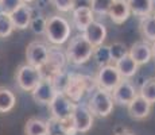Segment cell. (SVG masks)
Returning <instances> with one entry per match:
<instances>
[{
  "instance_id": "1",
  "label": "cell",
  "mask_w": 155,
  "mask_h": 135,
  "mask_svg": "<svg viewBox=\"0 0 155 135\" xmlns=\"http://www.w3.org/2000/svg\"><path fill=\"white\" fill-rule=\"evenodd\" d=\"M94 47L86 41V38L81 34L73 37L66 47V59L74 65H82L92 58Z\"/></svg>"
},
{
  "instance_id": "2",
  "label": "cell",
  "mask_w": 155,
  "mask_h": 135,
  "mask_svg": "<svg viewBox=\"0 0 155 135\" xmlns=\"http://www.w3.org/2000/svg\"><path fill=\"white\" fill-rule=\"evenodd\" d=\"M70 25L68 22V19H65L64 16L59 15H51V16L46 18V34L47 39L51 42L53 45H64L65 42H68L70 37Z\"/></svg>"
},
{
  "instance_id": "3",
  "label": "cell",
  "mask_w": 155,
  "mask_h": 135,
  "mask_svg": "<svg viewBox=\"0 0 155 135\" xmlns=\"http://www.w3.org/2000/svg\"><path fill=\"white\" fill-rule=\"evenodd\" d=\"M113 100L111 92H107L104 89L97 88L96 91L92 93L91 99L88 101V107L89 111L92 112V115H96L99 118H107L111 115L112 110H113Z\"/></svg>"
},
{
  "instance_id": "4",
  "label": "cell",
  "mask_w": 155,
  "mask_h": 135,
  "mask_svg": "<svg viewBox=\"0 0 155 135\" xmlns=\"http://www.w3.org/2000/svg\"><path fill=\"white\" fill-rule=\"evenodd\" d=\"M15 79H16L18 86H19L22 91L31 92L32 89L38 85V83L43 79L42 69L31 66V65H28V64H23L16 69Z\"/></svg>"
},
{
  "instance_id": "5",
  "label": "cell",
  "mask_w": 155,
  "mask_h": 135,
  "mask_svg": "<svg viewBox=\"0 0 155 135\" xmlns=\"http://www.w3.org/2000/svg\"><path fill=\"white\" fill-rule=\"evenodd\" d=\"M94 81H96L97 88L104 89L107 92H112L115 89V86L121 81V76L115 65L109 64L99 69Z\"/></svg>"
},
{
  "instance_id": "6",
  "label": "cell",
  "mask_w": 155,
  "mask_h": 135,
  "mask_svg": "<svg viewBox=\"0 0 155 135\" xmlns=\"http://www.w3.org/2000/svg\"><path fill=\"white\" fill-rule=\"evenodd\" d=\"M49 57V47L41 41H32L27 45L26 49V59L27 64L38 69H42L47 62Z\"/></svg>"
},
{
  "instance_id": "7",
  "label": "cell",
  "mask_w": 155,
  "mask_h": 135,
  "mask_svg": "<svg viewBox=\"0 0 155 135\" xmlns=\"http://www.w3.org/2000/svg\"><path fill=\"white\" fill-rule=\"evenodd\" d=\"M74 106H76V103H73L65 93H57L53 101L49 104L51 119L59 122L69 118V116H71Z\"/></svg>"
},
{
  "instance_id": "8",
  "label": "cell",
  "mask_w": 155,
  "mask_h": 135,
  "mask_svg": "<svg viewBox=\"0 0 155 135\" xmlns=\"http://www.w3.org/2000/svg\"><path fill=\"white\" fill-rule=\"evenodd\" d=\"M111 96L113 103L119 104V106H128L138 96V91L130 80L121 79V81L111 92Z\"/></svg>"
},
{
  "instance_id": "9",
  "label": "cell",
  "mask_w": 155,
  "mask_h": 135,
  "mask_svg": "<svg viewBox=\"0 0 155 135\" xmlns=\"http://www.w3.org/2000/svg\"><path fill=\"white\" fill-rule=\"evenodd\" d=\"M57 93H58V92L55 91L51 80L47 79V77H43V79L38 83V85L31 91V96L35 103L43 104V106H49L53 101V99L55 97Z\"/></svg>"
},
{
  "instance_id": "10",
  "label": "cell",
  "mask_w": 155,
  "mask_h": 135,
  "mask_svg": "<svg viewBox=\"0 0 155 135\" xmlns=\"http://www.w3.org/2000/svg\"><path fill=\"white\" fill-rule=\"evenodd\" d=\"M71 119L74 122L77 133H88L93 126V115L89 108L82 104H76L71 112Z\"/></svg>"
},
{
  "instance_id": "11",
  "label": "cell",
  "mask_w": 155,
  "mask_h": 135,
  "mask_svg": "<svg viewBox=\"0 0 155 135\" xmlns=\"http://www.w3.org/2000/svg\"><path fill=\"white\" fill-rule=\"evenodd\" d=\"M88 77L80 76V74H71L69 85H68L65 95L70 99L73 103L77 104V101L84 96V93L89 89L88 86Z\"/></svg>"
},
{
  "instance_id": "12",
  "label": "cell",
  "mask_w": 155,
  "mask_h": 135,
  "mask_svg": "<svg viewBox=\"0 0 155 135\" xmlns=\"http://www.w3.org/2000/svg\"><path fill=\"white\" fill-rule=\"evenodd\" d=\"M128 56L136 62L138 66L146 65L153 58V52H151L150 42H147V41L135 42V43L131 46V49L128 50Z\"/></svg>"
},
{
  "instance_id": "13",
  "label": "cell",
  "mask_w": 155,
  "mask_h": 135,
  "mask_svg": "<svg viewBox=\"0 0 155 135\" xmlns=\"http://www.w3.org/2000/svg\"><path fill=\"white\" fill-rule=\"evenodd\" d=\"M82 35L86 38V41L92 45L93 47H97L104 43L107 38V27L100 22H93L91 23L86 29L82 31Z\"/></svg>"
},
{
  "instance_id": "14",
  "label": "cell",
  "mask_w": 155,
  "mask_h": 135,
  "mask_svg": "<svg viewBox=\"0 0 155 135\" xmlns=\"http://www.w3.org/2000/svg\"><path fill=\"white\" fill-rule=\"evenodd\" d=\"M130 15L131 11L127 0H112L108 11V16L111 18V20L115 25H123L124 22L128 20Z\"/></svg>"
},
{
  "instance_id": "15",
  "label": "cell",
  "mask_w": 155,
  "mask_h": 135,
  "mask_svg": "<svg viewBox=\"0 0 155 135\" xmlns=\"http://www.w3.org/2000/svg\"><path fill=\"white\" fill-rule=\"evenodd\" d=\"M11 18V22L14 25V29L16 30H26L30 25V20L32 18V10L28 4H22L16 8L15 11L10 14Z\"/></svg>"
},
{
  "instance_id": "16",
  "label": "cell",
  "mask_w": 155,
  "mask_h": 135,
  "mask_svg": "<svg viewBox=\"0 0 155 135\" xmlns=\"http://www.w3.org/2000/svg\"><path fill=\"white\" fill-rule=\"evenodd\" d=\"M127 107H128V113H130L131 118L136 119V120H142V119H146L150 115L153 104L146 101L138 93V96H136Z\"/></svg>"
},
{
  "instance_id": "17",
  "label": "cell",
  "mask_w": 155,
  "mask_h": 135,
  "mask_svg": "<svg viewBox=\"0 0 155 135\" xmlns=\"http://www.w3.org/2000/svg\"><path fill=\"white\" fill-rule=\"evenodd\" d=\"M65 62H66V56L58 49V47H49V57H47V62L45 64V68H47L50 70V76L47 79L53 76L54 73L59 70H64Z\"/></svg>"
},
{
  "instance_id": "18",
  "label": "cell",
  "mask_w": 155,
  "mask_h": 135,
  "mask_svg": "<svg viewBox=\"0 0 155 135\" xmlns=\"http://www.w3.org/2000/svg\"><path fill=\"white\" fill-rule=\"evenodd\" d=\"M71 12H73V25L81 32L94 20V15L89 7L73 8Z\"/></svg>"
},
{
  "instance_id": "19",
  "label": "cell",
  "mask_w": 155,
  "mask_h": 135,
  "mask_svg": "<svg viewBox=\"0 0 155 135\" xmlns=\"http://www.w3.org/2000/svg\"><path fill=\"white\" fill-rule=\"evenodd\" d=\"M113 65H115L116 69H117V72L120 73L121 79H127V80L135 76L138 69H139V66L136 65V62L134 61L128 54L124 56L123 58H120L119 61H116Z\"/></svg>"
},
{
  "instance_id": "20",
  "label": "cell",
  "mask_w": 155,
  "mask_h": 135,
  "mask_svg": "<svg viewBox=\"0 0 155 135\" xmlns=\"http://www.w3.org/2000/svg\"><path fill=\"white\" fill-rule=\"evenodd\" d=\"M139 30H140L142 37L147 42H155V15L150 14L140 18L139 22Z\"/></svg>"
},
{
  "instance_id": "21",
  "label": "cell",
  "mask_w": 155,
  "mask_h": 135,
  "mask_svg": "<svg viewBox=\"0 0 155 135\" xmlns=\"http://www.w3.org/2000/svg\"><path fill=\"white\" fill-rule=\"evenodd\" d=\"M26 135H50L49 123L38 118H30L25 126Z\"/></svg>"
},
{
  "instance_id": "22",
  "label": "cell",
  "mask_w": 155,
  "mask_h": 135,
  "mask_svg": "<svg viewBox=\"0 0 155 135\" xmlns=\"http://www.w3.org/2000/svg\"><path fill=\"white\" fill-rule=\"evenodd\" d=\"M127 3L130 5L131 14L139 18L150 15L154 10V3L151 0H127Z\"/></svg>"
},
{
  "instance_id": "23",
  "label": "cell",
  "mask_w": 155,
  "mask_h": 135,
  "mask_svg": "<svg viewBox=\"0 0 155 135\" xmlns=\"http://www.w3.org/2000/svg\"><path fill=\"white\" fill-rule=\"evenodd\" d=\"M16 104V97L11 89L0 86V113H7L14 110Z\"/></svg>"
},
{
  "instance_id": "24",
  "label": "cell",
  "mask_w": 155,
  "mask_h": 135,
  "mask_svg": "<svg viewBox=\"0 0 155 135\" xmlns=\"http://www.w3.org/2000/svg\"><path fill=\"white\" fill-rule=\"evenodd\" d=\"M70 77H71V74L68 73L66 70H59L53 74V76L50 77V80H51L53 85H54L55 91L58 92V93H65L68 85H69Z\"/></svg>"
},
{
  "instance_id": "25",
  "label": "cell",
  "mask_w": 155,
  "mask_h": 135,
  "mask_svg": "<svg viewBox=\"0 0 155 135\" xmlns=\"http://www.w3.org/2000/svg\"><path fill=\"white\" fill-rule=\"evenodd\" d=\"M92 57L94 58V61H96V64L99 65V68H103V66H105V65L112 64L109 46H107V45H104V43L100 45V46H97V47H94Z\"/></svg>"
},
{
  "instance_id": "26",
  "label": "cell",
  "mask_w": 155,
  "mask_h": 135,
  "mask_svg": "<svg viewBox=\"0 0 155 135\" xmlns=\"http://www.w3.org/2000/svg\"><path fill=\"white\" fill-rule=\"evenodd\" d=\"M138 93L146 101H148L150 104H154L155 103V79L146 80L144 83L142 84Z\"/></svg>"
},
{
  "instance_id": "27",
  "label": "cell",
  "mask_w": 155,
  "mask_h": 135,
  "mask_svg": "<svg viewBox=\"0 0 155 135\" xmlns=\"http://www.w3.org/2000/svg\"><path fill=\"white\" fill-rule=\"evenodd\" d=\"M14 25L11 22L10 14L0 11V38H7L14 32Z\"/></svg>"
},
{
  "instance_id": "28",
  "label": "cell",
  "mask_w": 155,
  "mask_h": 135,
  "mask_svg": "<svg viewBox=\"0 0 155 135\" xmlns=\"http://www.w3.org/2000/svg\"><path fill=\"white\" fill-rule=\"evenodd\" d=\"M112 0H91V10L93 15H99V16H105L108 15L109 7H111Z\"/></svg>"
},
{
  "instance_id": "29",
  "label": "cell",
  "mask_w": 155,
  "mask_h": 135,
  "mask_svg": "<svg viewBox=\"0 0 155 135\" xmlns=\"http://www.w3.org/2000/svg\"><path fill=\"white\" fill-rule=\"evenodd\" d=\"M109 53H111V59L115 64L116 61H119L120 58H123L124 56L128 54L127 46L123 42H113L112 45H109Z\"/></svg>"
},
{
  "instance_id": "30",
  "label": "cell",
  "mask_w": 155,
  "mask_h": 135,
  "mask_svg": "<svg viewBox=\"0 0 155 135\" xmlns=\"http://www.w3.org/2000/svg\"><path fill=\"white\" fill-rule=\"evenodd\" d=\"M28 27L31 29V31L37 35H43L45 30H46V18L39 15V16H34L30 20Z\"/></svg>"
},
{
  "instance_id": "31",
  "label": "cell",
  "mask_w": 155,
  "mask_h": 135,
  "mask_svg": "<svg viewBox=\"0 0 155 135\" xmlns=\"http://www.w3.org/2000/svg\"><path fill=\"white\" fill-rule=\"evenodd\" d=\"M58 123V127H59V131L62 133V135H76L77 134V130H76V126H74V122L71 119V116L69 118L64 119V120H57Z\"/></svg>"
},
{
  "instance_id": "32",
  "label": "cell",
  "mask_w": 155,
  "mask_h": 135,
  "mask_svg": "<svg viewBox=\"0 0 155 135\" xmlns=\"http://www.w3.org/2000/svg\"><path fill=\"white\" fill-rule=\"evenodd\" d=\"M22 4V0H0V11L5 14H11Z\"/></svg>"
},
{
  "instance_id": "33",
  "label": "cell",
  "mask_w": 155,
  "mask_h": 135,
  "mask_svg": "<svg viewBox=\"0 0 155 135\" xmlns=\"http://www.w3.org/2000/svg\"><path fill=\"white\" fill-rule=\"evenodd\" d=\"M53 5L59 12H69L73 11V0H51Z\"/></svg>"
},
{
  "instance_id": "34",
  "label": "cell",
  "mask_w": 155,
  "mask_h": 135,
  "mask_svg": "<svg viewBox=\"0 0 155 135\" xmlns=\"http://www.w3.org/2000/svg\"><path fill=\"white\" fill-rule=\"evenodd\" d=\"M73 7L74 8L91 7V0H73Z\"/></svg>"
},
{
  "instance_id": "35",
  "label": "cell",
  "mask_w": 155,
  "mask_h": 135,
  "mask_svg": "<svg viewBox=\"0 0 155 135\" xmlns=\"http://www.w3.org/2000/svg\"><path fill=\"white\" fill-rule=\"evenodd\" d=\"M115 135H135L132 133V131H130V130H121L120 133H116Z\"/></svg>"
},
{
  "instance_id": "36",
  "label": "cell",
  "mask_w": 155,
  "mask_h": 135,
  "mask_svg": "<svg viewBox=\"0 0 155 135\" xmlns=\"http://www.w3.org/2000/svg\"><path fill=\"white\" fill-rule=\"evenodd\" d=\"M151 52H153V58H155V42L151 43Z\"/></svg>"
},
{
  "instance_id": "37",
  "label": "cell",
  "mask_w": 155,
  "mask_h": 135,
  "mask_svg": "<svg viewBox=\"0 0 155 135\" xmlns=\"http://www.w3.org/2000/svg\"><path fill=\"white\" fill-rule=\"evenodd\" d=\"M34 0H22V3H25V4H30V3H32Z\"/></svg>"
},
{
  "instance_id": "38",
  "label": "cell",
  "mask_w": 155,
  "mask_h": 135,
  "mask_svg": "<svg viewBox=\"0 0 155 135\" xmlns=\"http://www.w3.org/2000/svg\"><path fill=\"white\" fill-rule=\"evenodd\" d=\"M151 2H153V3H155V0H151Z\"/></svg>"
},
{
  "instance_id": "39",
  "label": "cell",
  "mask_w": 155,
  "mask_h": 135,
  "mask_svg": "<svg viewBox=\"0 0 155 135\" xmlns=\"http://www.w3.org/2000/svg\"><path fill=\"white\" fill-rule=\"evenodd\" d=\"M53 135H59V134H53Z\"/></svg>"
},
{
  "instance_id": "40",
  "label": "cell",
  "mask_w": 155,
  "mask_h": 135,
  "mask_svg": "<svg viewBox=\"0 0 155 135\" xmlns=\"http://www.w3.org/2000/svg\"><path fill=\"white\" fill-rule=\"evenodd\" d=\"M154 15H155V12H154Z\"/></svg>"
},
{
  "instance_id": "41",
  "label": "cell",
  "mask_w": 155,
  "mask_h": 135,
  "mask_svg": "<svg viewBox=\"0 0 155 135\" xmlns=\"http://www.w3.org/2000/svg\"><path fill=\"white\" fill-rule=\"evenodd\" d=\"M154 79H155V77H154Z\"/></svg>"
}]
</instances>
